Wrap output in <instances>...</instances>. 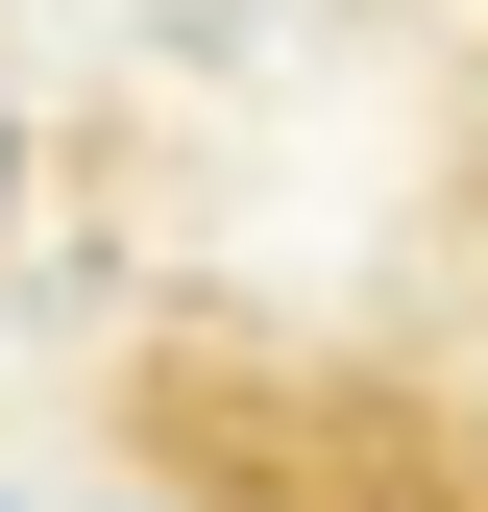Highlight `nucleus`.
<instances>
[{
	"label": "nucleus",
	"instance_id": "obj_1",
	"mask_svg": "<svg viewBox=\"0 0 488 512\" xmlns=\"http://www.w3.org/2000/svg\"><path fill=\"white\" fill-rule=\"evenodd\" d=\"M147 415H196L171 464L220 512H488V415L391 391V366H171Z\"/></svg>",
	"mask_w": 488,
	"mask_h": 512
}]
</instances>
